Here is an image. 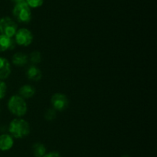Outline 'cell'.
<instances>
[{
	"label": "cell",
	"mask_w": 157,
	"mask_h": 157,
	"mask_svg": "<svg viewBox=\"0 0 157 157\" xmlns=\"http://www.w3.org/2000/svg\"><path fill=\"white\" fill-rule=\"evenodd\" d=\"M44 118H45V119L48 120V121L54 120L56 118V110L53 108L47 109L45 113H44Z\"/></svg>",
	"instance_id": "obj_15"
},
{
	"label": "cell",
	"mask_w": 157,
	"mask_h": 157,
	"mask_svg": "<svg viewBox=\"0 0 157 157\" xmlns=\"http://www.w3.org/2000/svg\"><path fill=\"white\" fill-rule=\"evenodd\" d=\"M43 157H61L58 152H51L49 153L45 154Z\"/></svg>",
	"instance_id": "obj_18"
},
{
	"label": "cell",
	"mask_w": 157,
	"mask_h": 157,
	"mask_svg": "<svg viewBox=\"0 0 157 157\" xmlns=\"http://www.w3.org/2000/svg\"><path fill=\"white\" fill-rule=\"evenodd\" d=\"M26 76L28 77L29 79L32 80V81L37 82L41 79V77H42V73H41V71L37 66H35V65H32L27 69Z\"/></svg>",
	"instance_id": "obj_9"
},
{
	"label": "cell",
	"mask_w": 157,
	"mask_h": 157,
	"mask_svg": "<svg viewBox=\"0 0 157 157\" xmlns=\"http://www.w3.org/2000/svg\"><path fill=\"white\" fill-rule=\"evenodd\" d=\"M29 58H30V61L32 64H38L41 62V52H38V51H35V52H32L31 53Z\"/></svg>",
	"instance_id": "obj_14"
},
{
	"label": "cell",
	"mask_w": 157,
	"mask_h": 157,
	"mask_svg": "<svg viewBox=\"0 0 157 157\" xmlns=\"http://www.w3.org/2000/svg\"><path fill=\"white\" fill-rule=\"evenodd\" d=\"M30 8H38L42 6L43 0H25Z\"/></svg>",
	"instance_id": "obj_16"
},
{
	"label": "cell",
	"mask_w": 157,
	"mask_h": 157,
	"mask_svg": "<svg viewBox=\"0 0 157 157\" xmlns=\"http://www.w3.org/2000/svg\"><path fill=\"white\" fill-rule=\"evenodd\" d=\"M53 109L58 111H64L68 108L69 101L67 97L62 93H55L54 94L51 99Z\"/></svg>",
	"instance_id": "obj_6"
},
{
	"label": "cell",
	"mask_w": 157,
	"mask_h": 157,
	"mask_svg": "<svg viewBox=\"0 0 157 157\" xmlns=\"http://www.w3.org/2000/svg\"><path fill=\"white\" fill-rule=\"evenodd\" d=\"M11 1L14 2H15V3H17V2H19L22 1V0H11Z\"/></svg>",
	"instance_id": "obj_19"
},
{
	"label": "cell",
	"mask_w": 157,
	"mask_h": 157,
	"mask_svg": "<svg viewBox=\"0 0 157 157\" xmlns=\"http://www.w3.org/2000/svg\"><path fill=\"white\" fill-rule=\"evenodd\" d=\"M33 41V35L28 29H18L15 35V42L21 46H28Z\"/></svg>",
	"instance_id": "obj_5"
},
{
	"label": "cell",
	"mask_w": 157,
	"mask_h": 157,
	"mask_svg": "<svg viewBox=\"0 0 157 157\" xmlns=\"http://www.w3.org/2000/svg\"><path fill=\"white\" fill-rule=\"evenodd\" d=\"M18 30L15 22L9 17H3L0 19V33L2 35L13 37Z\"/></svg>",
	"instance_id": "obj_4"
},
{
	"label": "cell",
	"mask_w": 157,
	"mask_h": 157,
	"mask_svg": "<svg viewBox=\"0 0 157 157\" xmlns=\"http://www.w3.org/2000/svg\"><path fill=\"white\" fill-rule=\"evenodd\" d=\"M14 17L21 23H29L32 19V11L25 0L15 3L12 11Z\"/></svg>",
	"instance_id": "obj_2"
},
{
	"label": "cell",
	"mask_w": 157,
	"mask_h": 157,
	"mask_svg": "<svg viewBox=\"0 0 157 157\" xmlns=\"http://www.w3.org/2000/svg\"><path fill=\"white\" fill-rule=\"evenodd\" d=\"M13 138L9 134H3L0 135V150L7 151L13 146Z\"/></svg>",
	"instance_id": "obj_10"
},
{
	"label": "cell",
	"mask_w": 157,
	"mask_h": 157,
	"mask_svg": "<svg viewBox=\"0 0 157 157\" xmlns=\"http://www.w3.org/2000/svg\"><path fill=\"white\" fill-rule=\"evenodd\" d=\"M8 108L12 114L18 117L25 115L28 110L25 100L19 95H12L9 99V103H8Z\"/></svg>",
	"instance_id": "obj_3"
},
{
	"label": "cell",
	"mask_w": 157,
	"mask_h": 157,
	"mask_svg": "<svg viewBox=\"0 0 157 157\" xmlns=\"http://www.w3.org/2000/svg\"><path fill=\"white\" fill-rule=\"evenodd\" d=\"M122 157H130V156H128V155H123Z\"/></svg>",
	"instance_id": "obj_20"
},
{
	"label": "cell",
	"mask_w": 157,
	"mask_h": 157,
	"mask_svg": "<svg viewBox=\"0 0 157 157\" xmlns=\"http://www.w3.org/2000/svg\"><path fill=\"white\" fill-rule=\"evenodd\" d=\"M7 91V86L3 81L0 80V100L2 99L5 97Z\"/></svg>",
	"instance_id": "obj_17"
},
{
	"label": "cell",
	"mask_w": 157,
	"mask_h": 157,
	"mask_svg": "<svg viewBox=\"0 0 157 157\" xmlns=\"http://www.w3.org/2000/svg\"><path fill=\"white\" fill-rule=\"evenodd\" d=\"M9 130L12 137L16 139L24 138L30 133V126L23 119H14L9 124Z\"/></svg>",
	"instance_id": "obj_1"
},
{
	"label": "cell",
	"mask_w": 157,
	"mask_h": 157,
	"mask_svg": "<svg viewBox=\"0 0 157 157\" xmlns=\"http://www.w3.org/2000/svg\"><path fill=\"white\" fill-rule=\"evenodd\" d=\"M19 95L23 99H29L33 96L35 93V89L30 85L25 84L19 89Z\"/></svg>",
	"instance_id": "obj_11"
},
{
	"label": "cell",
	"mask_w": 157,
	"mask_h": 157,
	"mask_svg": "<svg viewBox=\"0 0 157 157\" xmlns=\"http://www.w3.org/2000/svg\"><path fill=\"white\" fill-rule=\"evenodd\" d=\"M11 73V66L9 62L6 58L0 57V79H6Z\"/></svg>",
	"instance_id": "obj_8"
},
{
	"label": "cell",
	"mask_w": 157,
	"mask_h": 157,
	"mask_svg": "<svg viewBox=\"0 0 157 157\" xmlns=\"http://www.w3.org/2000/svg\"><path fill=\"white\" fill-rule=\"evenodd\" d=\"M32 152L35 157H43L46 154V148L42 143H35L32 146Z\"/></svg>",
	"instance_id": "obj_13"
},
{
	"label": "cell",
	"mask_w": 157,
	"mask_h": 157,
	"mask_svg": "<svg viewBox=\"0 0 157 157\" xmlns=\"http://www.w3.org/2000/svg\"><path fill=\"white\" fill-rule=\"evenodd\" d=\"M15 42L12 37L0 34V52L11 50L15 48Z\"/></svg>",
	"instance_id": "obj_7"
},
{
	"label": "cell",
	"mask_w": 157,
	"mask_h": 157,
	"mask_svg": "<svg viewBox=\"0 0 157 157\" xmlns=\"http://www.w3.org/2000/svg\"><path fill=\"white\" fill-rule=\"evenodd\" d=\"M12 60L15 66H23L27 64L28 56L22 52H17L12 56Z\"/></svg>",
	"instance_id": "obj_12"
}]
</instances>
